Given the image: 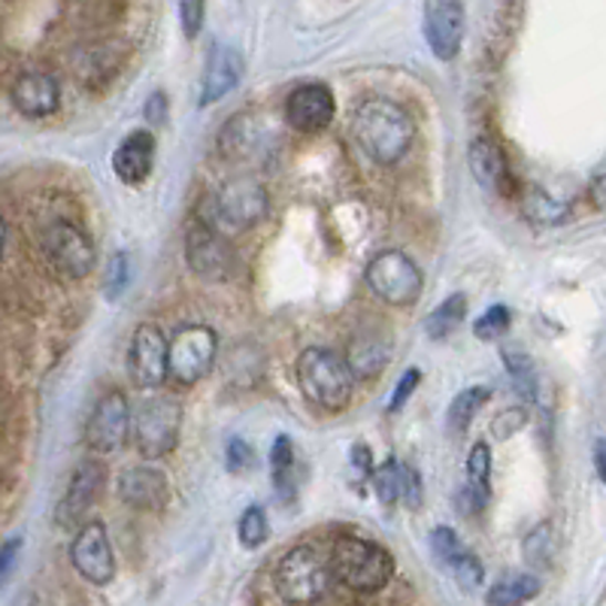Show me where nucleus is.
Returning a JSON list of instances; mask_svg holds the SVG:
<instances>
[{"instance_id":"f257e3e1","label":"nucleus","mask_w":606,"mask_h":606,"mask_svg":"<svg viewBox=\"0 0 606 606\" xmlns=\"http://www.w3.org/2000/svg\"><path fill=\"white\" fill-rule=\"evenodd\" d=\"M352 137L361 146L367 158L377 161L382 167H391L410 152L415 140V122L391 97H367L355 106L352 113Z\"/></svg>"},{"instance_id":"f03ea898","label":"nucleus","mask_w":606,"mask_h":606,"mask_svg":"<svg viewBox=\"0 0 606 606\" xmlns=\"http://www.w3.org/2000/svg\"><path fill=\"white\" fill-rule=\"evenodd\" d=\"M295 377L304 398L321 412H343L352 403L355 377L346 364V355L321 349V346H307L298 355Z\"/></svg>"},{"instance_id":"7ed1b4c3","label":"nucleus","mask_w":606,"mask_h":606,"mask_svg":"<svg viewBox=\"0 0 606 606\" xmlns=\"http://www.w3.org/2000/svg\"><path fill=\"white\" fill-rule=\"evenodd\" d=\"M331 571L337 583H343L361 595H377L394 576V558L389 549L364 537H340L331 549Z\"/></svg>"},{"instance_id":"20e7f679","label":"nucleus","mask_w":606,"mask_h":606,"mask_svg":"<svg viewBox=\"0 0 606 606\" xmlns=\"http://www.w3.org/2000/svg\"><path fill=\"white\" fill-rule=\"evenodd\" d=\"M276 592L291 606L319 604L321 597L331 588L333 571L331 555H325L312 543H300L288 549L279 564H276Z\"/></svg>"},{"instance_id":"39448f33","label":"nucleus","mask_w":606,"mask_h":606,"mask_svg":"<svg viewBox=\"0 0 606 606\" xmlns=\"http://www.w3.org/2000/svg\"><path fill=\"white\" fill-rule=\"evenodd\" d=\"M270 209V195L264 188L261 179L255 176H234L228 183H222L209 197V225H216L218 230H240L255 228L258 222H264Z\"/></svg>"},{"instance_id":"423d86ee","label":"nucleus","mask_w":606,"mask_h":606,"mask_svg":"<svg viewBox=\"0 0 606 606\" xmlns=\"http://www.w3.org/2000/svg\"><path fill=\"white\" fill-rule=\"evenodd\" d=\"M134 443L146 461L171 455L183 434V401L173 394H150L134 412Z\"/></svg>"},{"instance_id":"0eeeda50","label":"nucleus","mask_w":606,"mask_h":606,"mask_svg":"<svg viewBox=\"0 0 606 606\" xmlns=\"http://www.w3.org/2000/svg\"><path fill=\"white\" fill-rule=\"evenodd\" d=\"M364 283L382 304L410 307L422 295L424 276L422 267L412 261L403 249H382L367 261Z\"/></svg>"},{"instance_id":"6e6552de","label":"nucleus","mask_w":606,"mask_h":606,"mask_svg":"<svg viewBox=\"0 0 606 606\" xmlns=\"http://www.w3.org/2000/svg\"><path fill=\"white\" fill-rule=\"evenodd\" d=\"M218 355V337L209 325H183L179 331L167 340V364L171 379L179 386H197L201 379L213 370Z\"/></svg>"},{"instance_id":"1a4fd4ad","label":"nucleus","mask_w":606,"mask_h":606,"mask_svg":"<svg viewBox=\"0 0 606 606\" xmlns=\"http://www.w3.org/2000/svg\"><path fill=\"white\" fill-rule=\"evenodd\" d=\"M43 249L52 267L68 279H85L97 264L92 237L73 222H52L43 234Z\"/></svg>"},{"instance_id":"9d476101","label":"nucleus","mask_w":606,"mask_h":606,"mask_svg":"<svg viewBox=\"0 0 606 606\" xmlns=\"http://www.w3.org/2000/svg\"><path fill=\"white\" fill-rule=\"evenodd\" d=\"M185 264L192 274L209 279V283H218L230 274L234 253H230L225 234L216 225H209L206 218L192 222L185 228Z\"/></svg>"},{"instance_id":"9b49d317","label":"nucleus","mask_w":606,"mask_h":606,"mask_svg":"<svg viewBox=\"0 0 606 606\" xmlns=\"http://www.w3.org/2000/svg\"><path fill=\"white\" fill-rule=\"evenodd\" d=\"M127 373L131 382L143 391L161 389L167 377H171V364H167V340L161 328L152 321H143L134 337H131V352H127Z\"/></svg>"},{"instance_id":"f8f14e48","label":"nucleus","mask_w":606,"mask_h":606,"mask_svg":"<svg viewBox=\"0 0 606 606\" xmlns=\"http://www.w3.org/2000/svg\"><path fill=\"white\" fill-rule=\"evenodd\" d=\"M131 428H134V415H131L127 398L122 391H110L94 403L92 415L85 422V446L97 455H110L115 449H122Z\"/></svg>"},{"instance_id":"ddd939ff","label":"nucleus","mask_w":606,"mask_h":606,"mask_svg":"<svg viewBox=\"0 0 606 606\" xmlns=\"http://www.w3.org/2000/svg\"><path fill=\"white\" fill-rule=\"evenodd\" d=\"M70 564L85 583L106 585L115 576V552L103 522H85L70 543Z\"/></svg>"},{"instance_id":"4468645a","label":"nucleus","mask_w":606,"mask_h":606,"mask_svg":"<svg viewBox=\"0 0 606 606\" xmlns=\"http://www.w3.org/2000/svg\"><path fill=\"white\" fill-rule=\"evenodd\" d=\"M468 12L461 0H431L424 7V37L440 61H452L464 43Z\"/></svg>"},{"instance_id":"2eb2a0df","label":"nucleus","mask_w":606,"mask_h":606,"mask_svg":"<svg viewBox=\"0 0 606 606\" xmlns=\"http://www.w3.org/2000/svg\"><path fill=\"white\" fill-rule=\"evenodd\" d=\"M337 115V101L325 82H304L286 97V122L298 134H319L331 127Z\"/></svg>"},{"instance_id":"dca6fc26","label":"nucleus","mask_w":606,"mask_h":606,"mask_svg":"<svg viewBox=\"0 0 606 606\" xmlns=\"http://www.w3.org/2000/svg\"><path fill=\"white\" fill-rule=\"evenodd\" d=\"M103 482H106V470H103L101 461H82L80 468L73 470L68 492H64L61 504H58V525H76L82 515L92 510L94 501L101 497Z\"/></svg>"},{"instance_id":"f3484780","label":"nucleus","mask_w":606,"mask_h":606,"mask_svg":"<svg viewBox=\"0 0 606 606\" xmlns=\"http://www.w3.org/2000/svg\"><path fill=\"white\" fill-rule=\"evenodd\" d=\"M243 70H246V61H243L240 49L225 47V43H216L209 49L204 80H201V106H213L222 97H228L240 85Z\"/></svg>"},{"instance_id":"a211bd4d","label":"nucleus","mask_w":606,"mask_h":606,"mask_svg":"<svg viewBox=\"0 0 606 606\" xmlns=\"http://www.w3.org/2000/svg\"><path fill=\"white\" fill-rule=\"evenodd\" d=\"M119 497L125 501L127 506L134 510H143V513H158L171 501V482L161 473L158 468H127L122 476H119Z\"/></svg>"},{"instance_id":"6ab92c4d","label":"nucleus","mask_w":606,"mask_h":606,"mask_svg":"<svg viewBox=\"0 0 606 606\" xmlns=\"http://www.w3.org/2000/svg\"><path fill=\"white\" fill-rule=\"evenodd\" d=\"M12 106L28 119H47L58 110L61 103V85L52 73L43 70H28L19 80L12 82L10 89Z\"/></svg>"},{"instance_id":"aec40b11","label":"nucleus","mask_w":606,"mask_h":606,"mask_svg":"<svg viewBox=\"0 0 606 606\" xmlns=\"http://www.w3.org/2000/svg\"><path fill=\"white\" fill-rule=\"evenodd\" d=\"M470 173L476 176V183L492 192V195L510 197L515 192L513 173H510V164H506V155L501 152L497 143H492L489 137H476L470 143L468 152Z\"/></svg>"},{"instance_id":"412c9836","label":"nucleus","mask_w":606,"mask_h":606,"mask_svg":"<svg viewBox=\"0 0 606 606\" xmlns=\"http://www.w3.org/2000/svg\"><path fill=\"white\" fill-rule=\"evenodd\" d=\"M155 167V134L134 131L113 152V173L125 185L146 183Z\"/></svg>"},{"instance_id":"4be33fe9","label":"nucleus","mask_w":606,"mask_h":606,"mask_svg":"<svg viewBox=\"0 0 606 606\" xmlns=\"http://www.w3.org/2000/svg\"><path fill=\"white\" fill-rule=\"evenodd\" d=\"M389 355V343L379 333H364V337L352 340L349 352H346V364H349L355 379H373L386 370Z\"/></svg>"},{"instance_id":"5701e85b","label":"nucleus","mask_w":606,"mask_h":606,"mask_svg":"<svg viewBox=\"0 0 606 606\" xmlns=\"http://www.w3.org/2000/svg\"><path fill=\"white\" fill-rule=\"evenodd\" d=\"M522 216L537 228H558L571 218V206L558 201V197H552L540 185H527L522 192Z\"/></svg>"},{"instance_id":"b1692460","label":"nucleus","mask_w":606,"mask_h":606,"mask_svg":"<svg viewBox=\"0 0 606 606\" xmlns=\"http://www.w3.org/2000/svg\"><path fill=\"white\" fill-rule=\"evenodd\" d=\"M270 482H274L276 497L288 504L298 492V476H295V446L291 436L279 434L270 449Z\"/></svg>"},{"instance_id":"393cba45","label":"nucleus","mask_w":606,"mask_h":606,"mask_svg":"<svg viewBox=\"0 0 606 606\" xmlns=\"http://www.w3.org/2000/svg\"><path fill=\"white\" fill-rule=\"evenodd\" d=\"M540 579L534 573H513V576H504L501 583H494L485 595V604L489 606H525L531 604L534 597L540 595Z\"/></svg>"},{"instance_id":"a878e982","label":"nucleus","mask_w":606,"mask_h":606,"mask_svg":"<svg viewBox=\"0 0 606 606\" xmlns=\"http://www.w3.org/2000/svg\"><path fill=\"white\" fill-rule=\"evenodd\" d=\"M468 319V295H449L440 307H434L428 312V319H424V333L431 337V340H443L449 333H455L461 325Z\"/></svg>"},{"instance_id":"bb28decb","label":"nucleus","mask_w":606,"mask_h":606,"mask_svg":"<svg viewBox=\"0 0 606 606\" xmlns=\"http://www.w3.org/2000/svg\"><path fill=\"white\" fill-rule=\"evenodd\" d=\"M492 401V389H485V386H470V389L458 391L455 401L449 403L446 412V424L452 434H464L473 419H476V412L485 407V403Z\"/></svg>"},{"instance_id":"cd10ccee","label":"nucleus","mask_w":606,"mask_h":606,"mask_svg":"<svg viewBox=\"0 0 606 606\" xmlns=\"http://www.w3.org/2000/svg\"><path fill=\"white\" fill-rule=\"evenodd\" d=\"M492 446H489L485 440L473 443V449H470L468 455V480H464V485L480 497L482 504L492 501Z\"/></svg>"},{"instance_id":"c85d7f7f","label":"nucleus","mask_w":606,"mask_h":606,"mask_svg":"<svg viewBox=\"0 0 606 606\" xmlns=\"http://www.w3.org/2000/svg\"><path fill=\"white\" fill-rule=\"evenodd\" d=\"M501 358H504V367L506 373H510V379H513L515 391H518L525 401H534L540 391V377L537 367H534V358L527 352H522V349H513V346H506L504 352H501Z\"/></svg>"},{"instance_id":"c756f323","label":"nucleus","mask_w":606,"mask_h":606,"mask_svg":"<svg viewBox=\"0 0 606 606\" xmlns=\"http://www.w3.org/2000/svg\"><path fill=\"white\" fill-rule=\"evenodd\" d=\"M558 552V534L552 522H540L537 527L527 531L525 543H522V555L531 567H549L552 558Z\"/></svg>"},{"instance_id":"7c9ffc66","label":"nucleus","mask_w":606,"mask_h":606,"mask_svg":"<svg viewBox=\"0 0 606 606\" xmlns=\"http://www.w3.org/2000/svg\"><path fill=\"white\" fill-rule=\"evenodd\" d=\"M237 537H240L243 549H261L267 537H270V522L261 506H246L237 522Z\"/></svg>"},{"instance_id":"2f4dec72","label":"nucleus","mask_w":606,"mask_h":606,"mask_svg":"<svg viewBox=\"0 0 606 606\" xmlns=\"http://www.w3.org/2000/svg\"><path fill=\"white\" fill-rule=\"evenodd\" d=\"M370 482H373V492H377L379 504L382 506L398 504V501H401V461L389 458L386 464H379V468L373 470Z\"/></svg>"},{"instance_id":"473e14b6","label":"nucleus","mask_w":606,"mask_h":606,"mask_svg":"<svg viewBox=\"0 0 606 606\" xmlns=\"http://www.w3.org/2000/svg\"><path fill=\"white\" fill-rule=\"evenodd\" d=\"M431 552H434V558L440 567H446V571H452V564H455L464 552H468V546L461 543V537H458L455 531L446 525H440L431 531Z\"/></svg>"},{"instance_id":"72a5a7b5","label":"nucleus","mask_w":606,"mask_h":606,"mask_svg":"<svg viewBox=\"0 0 606 606\" xmlns=\"http://www.w3.org/2000/svg\"><path fill=\"white\" fill-rule=\"evenodd\" d=\"M510 321H513V312L504 307V304H494L482 312L480 319L473 321V333L476 340H501L506 331H510Z\"/></svg>"},{"instance_id":"f704fd0d","label":"nucleus","mask_w":606,"mask_h":606,"mask_svg":"<svg viewBox=\"0 0 606 606\" xmlns=\"http://www.w3.org/2000/svg\"><path fill=\"white\" fill-rule=\"evenodd\" d=\"M131 283V258L127 253H115L106 264V274H103V291H106V298L115 300Z\"/></svg>"},{"instance_id":"c9c22d12","label":"nucleus","mask_w":606,"mask_h":606,"mask_svg":"<svg viewBox=\"0 0 606 606\" xmlns=\"http://www.w3.org/2000/svg\"><path fill=\"white\" fill-rule=\"evenodd\" d=\"M452 576H455V583L464 588V592H473V588H480L482 579H485V571H482V564L480 558L473 555V552H464L461 558L452 564Z\"/></svg>"},{"instance_id":"e433bc0d","label":"nucleus","mask_w":606,"mask_h":606,"mask_svg":"<svg viewBox=\"0 0 606 606\" xmlns=\"http://www.w3.org/2000/svg\"><path fill=\"white\" fill-rule=\"evenodd\" d=\"M424 373L419 370V367H410V370H403V377L398 379V386H394V391H391L389 403H386V412H401L403 407H407V401H410L412 394H415V389L422 386Z\"/></svg>"},{"instance_id":"4c0bfd02","label":"nucleus","mask_w":606,"mask_h":606,"mask_svg":"<svg viewBox=\"0 0 606 606\" xmlns=\"http://www.w3.org/2000/svg\"><path fill=\"white\" fill-rule=\"evenodd\" d=\"M527 424V410L525 407H510V410H504L497 419H492V436L494 440H510V436H515L522 428Z\"/></svg>"},{"instance_id":"58836bf2","label":"nucleus","mask_w":606,"mask_h":606,"mask_svg":"<svg viewBox=\"0 0 606 606\" xmlns=\"http://www.w3.org/2000/svg\"><path fill=\"white\" fill-rule=\"evenodd\" d=\"M206 16V0H179V24H183V34L188 40H195L204 28Z\"/></svg>"},{"instance_id":"ea45409f","label":"nucleus","mask_w":606,"mask_h":606,"mask_svg":"<svg viewBox=\"0 0 606 606\" xmlns=\"http://www.w3.org/2000/svg\"><path fill=\"white\" fill-rule=\"evenodd\" d=\"M225 464H228L230 473H246V470L255 468V452L253 446L240 440V436H234L228 446H225Z\"/></svg>"},{"instance_id":"a19ab883","label":"nucleus","mask_w":606,"mask_h":606,"mask_svg":"<svg viewBox=\"0 0 606 606\" xmlns=\"http://www.w3.org/2000/svg\"><path fill=\"white\" fill-rule=\"evenodd\" d=\"M401 501L410 510H419L424 501L422 476H419V470L412 468V464H401Z\"/></svg>"},{"instance_id":"79ce46f5","label":"nucleus","mask_w":606,"mask_h":606,"mask_svg":"<svg viewBox=\"0 0 606 606\" xmlns=\"http://www.w3.org/2000/svg\"><path fill=\"white\" fill-rule=\"evenodd\" d=\"M19 555H22V537H12L0 546V588L10 583L12 571L19 564Z\"/></svg>"},{"instance_id":"37998d69","label":"nucleus","mask_w":606,"mask_h":606,"mask_svg":"<svg viewBox=\"0 0 606 606\" xmlns=\"http://www.w3.org/2000/svg\"><path fill=\"white\" fill-rule=\"evenodd\" d=\"M146 122H150L152 127H161L167 122V94L155 92L150 101H146Z\"/></svg>"},{"instance_id":"c03bdc74","label":"nucleus","mask_w":606,"mask_h":606,"mask_svg":"<svg viewBox=\"0 0 606 606\" xmlns=\"http://www.w3.org/2000/svg\"><path fill=\"white\" fill-rule=\"evenodd\" d=\"M352 468L361 473V476H373V452H370V446H364V443H355L352 446Z\"/></svg>"},{"instance_id":"a18cd8bd","label":"nucleus","mask_w":606,"mask_h":606,"mask_svg":"<svg viewBox=\"0 0 606 606\" xmlns=\"http://www.w3.org/2000/svg\"><path fill=\"white\" fill-rule=\"evenodd\" d=\"M595 201L600 206H606V173L595 183Z\"/></svg>"},{"instance_id":"49530a36","label":"nucleus","mask_w":606,"mask_h":606,"mask_svg":"<svg viewBox=\"0 0 606 606\" xmlns=\"http://www.w3.org/2000/svg\"><path fill=\"white\" fill-rule=\"evenodd\" d=\"M3 246H7V222L0 216V253H3Z\"/></svg>"}]
</instances>
